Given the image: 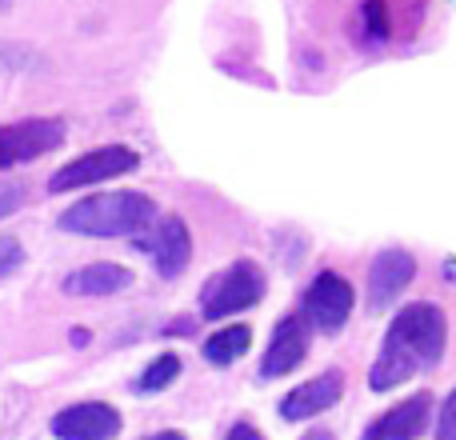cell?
<instances>
[{"label":"cell","mask_w":456,"mask_h":440,"mask_svg":"<svg viewBox=\"0 0 456 440\" xmlns=\"http://www.w3.org/2000/svg\"><path fill=\"white\" fill-rule=\"evenodd\" d=\"M444 340H449V321L436 305L417 300V305L401 308L385 332V345H380V356L369 372V385L377 393H388L401 380L433 369L444 356Z\"/></svg>","instance_id":"obj_1"},{"label":"cell","mask_w":456,"mask_h":440,"mask_svg":"<svg viewBox=\"0 0 456 440\" xmlns=\"http://www.w3.org/2000/svg\"><path fill=\"white\" fill-rule=\"evenodd\" d=\"M152 216H157V205L144 192H96L72 205L61 216V228L80 236H133L144 232Z\"/></svg>","instance_id":"obj_2"},{"label":"cell","mask_w":456,"mask_h":440,"mask_svg":"<svg viewBox=\"0 0 456 440\" xmlns=\"http://www.w3.org/2000/svg\"><path fill=\"white\" fill-rule=\"evenodd\" d=\"M265 297V273L252 260H236L224 273H216L213 281L200 289V313L221 321V316H232L240 308H252Z\"/></svg>","instance_id":"obj_3"},{"label":"cell","mask_w":456,"mask_h":440,"mask_svg":"<svg viewBox=\"0 0 456 440\" xmlns=\"http://www.w3.org/2000/svg\"><path fill=\"white\" fill-rule=\"evenodd\" d=\"M141 165L133 149L125 144H104V149H93L85 157H77L72 165H64L61 173L48 181V192H72V189H85V184H96V181H112V176H125Z\"/></svg>","instance_id":"obj_4"},{"label":"cell","mask_w":456,"mask_h":440,"mask_svg":"<svg viewBox=\"0 0 456 440\" xmlns=\"http://www.w3.org/2000/svg\"><path fill=\"white\" fill-rule=\"evenodd\" d=\"M61 141H64V125L56 117H37V120H20V125H4L0 128V168L28 165V160L53 152Z\"/></svg>","instance_id":"obj_5"},{"label":"cell","mask_w":456,"mask_h":440,"mask_svg":"<svg viewBox=\"0 0 456 440\" xmlns=\"http://www.w3.org/2000/svg\"><path fill=\"white\" fill-rule=\"evenodd\" d=\"M348 313H353V284L340 273H321L305 292V316L321 332L345 329Z\"/></svg>","instance_id":"obj_6"},{"label":"cell","mask_w":456,"mask_h":440,"mask_svg":"<svg viewBox=\"0 0 456 440\" xmlns=\"http://www.w3.org/2000/svg\"><path fill=\"white\" fill-rule=\"evenodd\" d=\"M417 276V260L404 249H385L369 268V308L372 313H385L401 300V292L412 284Z\"/></svg>","instance_id":"obj_7"},{"label":"cell","mask_w":456,"mask_h":440,"mask_svg":"<svg viewBox=\"0 0 456 440\" xmlns=\"http://www.w3.org/2000/svg\"><path fill=\"white\" fill-rule=\"evenodd\" d=\"M120 433V412L112 404L85 401L69 404L64 412L53 417V436L56 440H112Z\"/></svg>","instance_id":"obj_8"},{"label":"cell","mask_w":456,"mask_h":440,"mask_svg":"<svg viewBox=\"0 0 456 440\" xmlns=\"http://www.w3.org/2000/svg\"><path fill=\"white\" fill-rule=\"evenodd\" d=\"M428 417H433V396L417 393V396H409V401H401L396 409L380 412L369 425L364 440H417V436H425Z\"/></svg>","instance_id":"obj_9"},{"label":"cell","mask_w":456,"mask_h":440,"mask_svg":"<svg viewBox=\"0 0 456 440\" xmlns=\"http://www.w3.org/2000/svg\"><path fill=\"white\" fill-rule=\"evenodd\" d=\"M305 353H308L305 316H284V321L276 324L273 340H268V353H265V361H260V372H265L268 380L284 377V372H292L300 361H305Z\"/></svg>","instance_id":"obj_10"},{"label":"cell","mask_w":456,"mask_h":440,"mask_svg":"<svg viewBox=\"0 0 456 440\" xmlns=\"http://www.w3.org/2000/svg\"><path fill=\"white\" fill-rule=\"evenodd\" d=\"M141 249L152 252V260H157V273H160V276H176L184 265H189V257H192L189 224H184L181 216L160 220V228L149 236V240H141Z\"/></svg>","instance_id":"obj_11"},{"label":"cell","mask_w":456,"mask_h":440,"mask_svg":"<svg viewBox=\"0 0 456 440\" xmlns=\"http://www.w3.org/2000/svg\"><path fill=\"white\" fill-rule=\"evenodd\" d=\"M340 393H345V377H340V372H321L316 380H308V385L292 388V393L284 396V401H281V417L284 420L316 417V412L332 409V404L340 401Z\"/></svg>","instance_id":"obj_12"},{"label":"cell","mask_w":456,"mask_h":440,"mask_svg":"<svg viewBox=\"0 0 456 440\" xmlns=\"http://www.w3.org/2000/svg\"><path fill=\"white\" fill-rule=\"evenodd\" d=\"M133 284V273L120 265H88L80 268V273H72L69 281H64V292H72V297H112V292L128 289Z\"/></svg>","instance_id":"obj_13"},{"label":"cell","mask_w":456,"mask_h":440,"mask_svg":"<svg viewBox=\"0 0 456 440\" xmlns=\"http://www.w3.org/2000/svg\"><path fill=\"white\" fill-rule=\"evenodd\" d=\"M248 340H252V332L244 329V324H228V329H221V332H213V337L205 340V361L208 364H232V361H240L244 356V348H248Z\"/></svg>","instance_id":"obj_14"},{"label":"cell","mask_w":456,"mask_h":440,"mask_svg":"<svg viewBox=\"0 0 456 440\" xmlns=\"http://www.w3.org/2000/svg\"><path fill=\"white\" fill-rule=\"evenodd\" d=\"M176 377H181V356L165 353V356H157V361H152L141 377H136L133 388H136V393H160V388H168Z\"/></svg>","instance_id":"obj_15"},{"label":"cell","mask_w":456,"mask_h":440,"mask_svg":"<svg viewBox=\"0 0 456 440\" xmlns=\"http://www.w3.org/2000/svg\"><path fill=\"white\" fill-rule=\"evenodd\" d=\"M24 265V249L16 236H0V276L16 273V268Z\"/></svg>","instance_id":"obj_16"},{"label":"cell","mask_w":456,"mask_h":440,"mask_svg":"<svg viewBox=\"0 0 456 440\" xmlns=\"http://www.w3.org/2000/svg\"><path fill=\"white\" fill-rule=\"evenodd\" d=\"M436 440H456V388L449 401L441 404V420H436Z\"/></svg>","instance_id":"obj_17"},{"label":"cell","mask_w":456,"mask_h":440,"mask_svg":"<svg viewBox=\"0 0 456 440\" xmlns=\"http://www.w3.org/2000/svg\"><path fill=\"white\" fill-rule=\"evenodd\" d=\"M24 200V192L16 189V184H0V216H8V213H16V205Z\"/></svg>","instance_id":"obj_18"},{"label":"cell","mask_w":456,"mask_h":440,"mask_svg":"<svg viewBox=\"0 0 456 440\" xmlns=\"http://www.w3.org/2000/svg\"><path fill=\"white\" fill-rule=\"evenodd\" d=\"M224 440H265V436H260V428H252V425H232V433Z\"/></svg>","instance_id":"obj_19"},{"label":"cell","mask_w":456,"mask_h":440,"mask_svg":"<svg viewBox=\"0 0 456 440\" xmlns=\"http://www.w3.org/2000/svg\"><path fill=\"white\" fill-rule=\"evenodd\" d=\"M305 440H332V433H324V428H316V433H308Z\"/></svg>","instance_id":"obj_20"},{"label":"cell","mask_w":456,"mask_h":440,"mask_svg":"<svg viewBox=\"0 0 456 440\" xmlns=\"http://www.w3.org/2000/svg\"><path fill=\"white\" fill-rule=\"evenodd\" d=\"M149 440H184L181 433H157V436H149Z\"/></svg>","instance_id":"obj_21"},{"label":"cell","mask_w":456,"mask_h":440,"mask_svg":"<svg viewBox=\"0 0 456 440\" xmlns=\"http://www.w3.org/2000/svg\"><path fill=\"white\" fill-rule=\"evenodd\" d=\"M8 4H12V0H0V12H4V8H8Z\"/></svg>","instance_id":"obj_22"}]
</instances>
